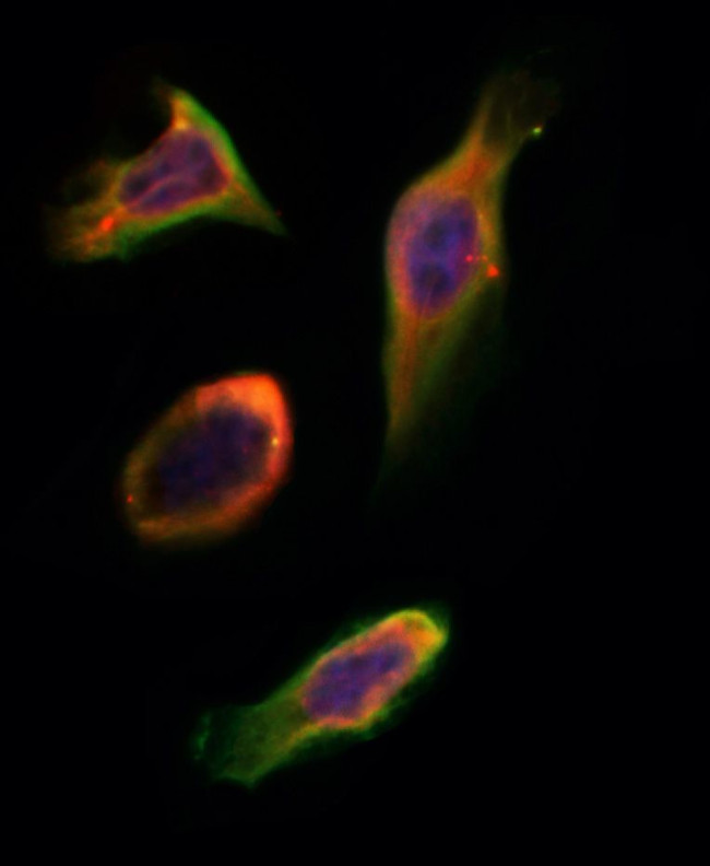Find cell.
I'll list each match as a JSON object with an SVG mask.
<instances>
[{
  "mask_svg": "<svg viewBox=\"0 0 710 866\" xmlns=\"http://www.w3.org/2000/svg\"><path fill=\"white\" fill-rule=\"evenodd\" d=\"M162 96L167 119L161 133L135 154L95 159L83 175L84 194L54 215L49 238L58 257L82 264L125 258L199 220L286 233L221 120L181 86L166 85Z\"/></svg>",
  "mask_w": 710,
  "mask_h": 866,
  "instance_id": "obj_4",
  "label": "cell"
},
{
  "mask_svg": "<svg viewBox=\"0 0 710 866\" xmlns=\"http://www.w3.org/2000/svg\"><path fill=\"white\" fill-rule=\"evenodd\" d=\"M539 131L514 103L476 100L454 147L397 198L382 239L386 447L416 432L506 267L511 168Z\"/></svg>",
  "mask_w": 710,
  "mask_h": 866,
  "instance_id": "obj_1",
  "label": "cell"
},
{
  "mask_svg": "<svg viewBox=\"0 0 710 866\" xmlns=\"http://www.w3.org/2000/svg\"><path fill=\"white\" fill-rule=\"evenodd\" d=\"M293 446V408L276 374L247 368L199 383L169 406L128 459V517L154 540L232 529L275 492Z\"/></svg>",
  "mask_w": 710,
  "mask_h": 866,
  "instance_id": "obj_2",
  "label": "cell"
},
{
  "mask_svg": "<svg viewBox=\"0 0 710 866\" xmlns=\"http://www.w3.org/2000/svg\"><path fill=\"white\" fill-rule=\"evenodd\" d=\"M449 640L430 609L390 612L341 639L263 700L205 714L193 751L216 780L252 787L326 740L366 734Z\"/></svg>",
  "mask_w": 710,
  "mask_h": 866,
  "instance_id": "obj_3",
  "label": "cell"
}]
</instances>
